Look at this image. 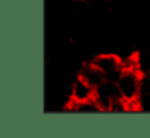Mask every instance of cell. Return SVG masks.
I'll list each match as a JSON object with an SVG mask.
<instances>
[{
	"label": "cell",
	"instance_id": "cell-1",
	"mask_svg": "<svg viewBox=\"0 0 150 138\" xmlns=\"http://www.w3.org/2000/svg\"><path fill=\"white\" fill-rule=\"evenodd\" d=\"M120 93L127 103L139 101L142 93V76L139 69H123L116 80Z\"/></svg>",
	"mask_w": 150,
	"mask_h": 138
},
{
	"label": "cell",
	"instance_id": "cell-2",
	"mask_svg": "<svg viewBox=\"0 0 150 138\" xmlns=\"http://www.w3.org/2000/svg\"><path fill=\"white\" fill-rule=\"evenodd\" d=\"M118 96H121L120 88H118L116 80H103L98 87H95V101L98 103L102 111H108L111 101L116 99Z\"/></svg>",
	"mask_w": 150,
	"mask_h": 138
},
{
	"label": "cell",
	"instance_id": "cell-3",
	"mask_svg": "<svg viewBox=\"0 0 150 138\" xmlns=\"http://www.w3.org/2000/svg\"><path fill=\"white\" fill-rule=\"evenodd\" d=\"M92 63L105 74L108 80H118L120 74L123 72L121 58L115 56V55H98L92 60Z\"/></svg>",
	"mask_w": 150,
	"mask_h": 138
},
{
	"label": "cell",
	"instance_id": "cell-4",
	"mask_svg": "<svg viewBox=\"0 0 150 138\" xmlns=\"http://www.w3.org/2000/svg\"><path fill=\"white\" fill-rule=\"evenodd\" d=\"M95 96V87L86 82L82 77H78L71 88V99L73 101H86Z\"/></svg>",
	"mask_w": 150,
	"mask_h": 138
},
{
	"label": "cell",
	"instance_id": "cell-5",
	"mask_svg": "<svg viewBox=\"0 0 150 138\" xmlns=\"http://www.w3.org/2000/svg\"><path fill=\"white\" fill-rule=\"evenodd\" d=\"M79 77H82L86 82H89L91 85H94V87H98L103 80H107L105 74L102 72V71L98 69L92 61L87 63L86 66H82V69L79 71Z\"/></svg>",
	"mask_w": 150,
	"mask_h": 138
},
{
	"label": "cell",
	"instance_id": "cell-6",
	"mask_svg": "<svg viewBox=\"0 0 150 138\" xmlns=\"http://www.w3.org/2000/svg\"><path fill=\"white\" fill-rule=\"evenodd\" d=\"M68 111H74V112H98L102 111L98 103L95 101V98L86 99V101H73L69 99L68 104Z\"/></svg>",
	"mask_w": 150,
	"mask_h": 138
},
{
	"label": "cell",
	"instance_id": "cell-7",
	"mask_svg": "<svg viewBox=\"0 0 150 138\" xmlns=\"http://www.w3.org/2000/svg\"><path fill=\"white\" fill-rule=\"evenodd\" d=\"M121 66H123V69H139V61L136 56H127L121 60Z\"/></svg>",
	"mask_w": 150,
	"mask_h": 138
}]
</instances>
